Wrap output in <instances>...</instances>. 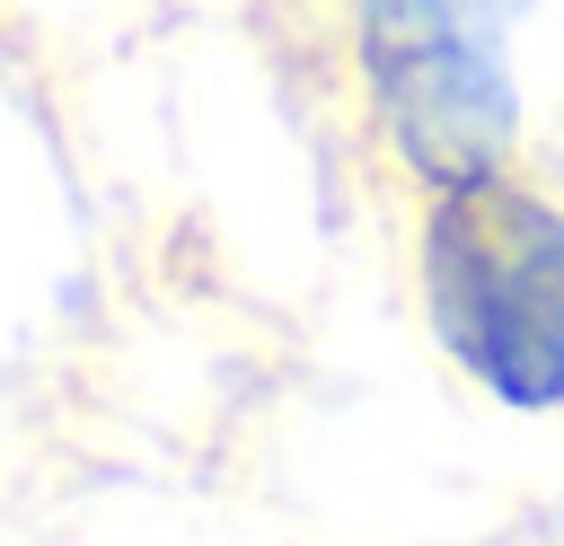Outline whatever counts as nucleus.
Listing matches in <instances>:
<instances>
[{
    "label": "nucleus",
    "mask_w": 564,
    "mask_h": 546,
    "mask_svg": "<svg viewBox=\"0 0 564 546\" xmlns=\"http://www.w3.org/2000/svg\"><path fill=\"white\" fill-rule=\"evenodd\" d=\"M414 282L441 352L520 414L564 405V203L520 167L423 194Z\"/></svg>",
    "instance_id": "f257e3e1"
},
{
    "label": "nucleus",
    "mask_w": 564,
    "mask_h": 546,
    "mask_svg": "<svg viewBox=\"0 0 564 546\" xmlns=\"http://www.w3.org/2000/svg\"><path fill=\"white\" fill-rule=\"evenodd\" d=\"M529 0H344V53H414V44H502Z\"/></svg>",
    "instance_id": "f03ea898"
}]
</instances>
